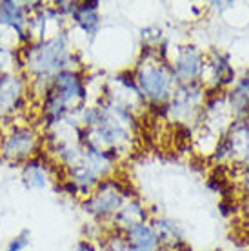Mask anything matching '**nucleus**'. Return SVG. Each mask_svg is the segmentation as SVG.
<instances>
[{
    "instance_id": "nucleus-10",
    "label": "nucleus",
    "mask_w": 249,
    "mask_h": 251,
    "mask_svg": "<svg viewBox=\"0 0 249 251\" xmlns=\"http://www.w3.org/2000/svg\"><path fill=\"white\" fill-rule=\"evenodd\" d=\"M27 246H29V231H25L24 229L20 235H17V237L9 242L6 251H22V250H25Z\"/></svg>"
},
{
    "instance_id": "nucleus-4",
    "label": "nucleus",
    "mask_w": 249,
    "mask_h": 251,
    "mask_svg": "<svg viewBox=\"0 0 249 251\" xmlns=\"http://www.w3.org/2000/svg\"><path fill=\"white\" fill-rule=\"evenodd\" d=\"M48 91L68 109H71V106L80 107V104L87 97L86 80L76 69H66L53 76Z\"/></svg>"
},
{
    "instance_id": "nucleus-8",
    "label": "nucleus",
    "mask_w": 249,
    "mask_h": 251,
    "mask_svg": "<svg viewBox=\"0 0 249 251\" xmlns=\"http://www.w3.org/2000/svg\"><path fill=\"white\" fill-rule=\"evenodd\" d=\"M127 235H129V246L133 248V251H153L158 244V239L153 229L146 226L144 222L131 224Z\"/></svg>"
},
{
    "instance_id": "nucleus-7",
    "label": "nucleus",
    "mask_w": 249,
    "mask_h": 251,
    "mask_svg": "<svg viewBox=\"0 0 249 251\" xmlns=\"http://www.w3.org/2000/svg\"><path fill=\"white\" fill-rule=\"evenodd\" d=\"M99 7H100L99 0L76 2L75 11L71 13V20H73L86 35H91V37L99 31V25H100Z\"/></svg>"
},
{
    "instance_id": "nucleus-2",
    "label": "nucleus",
    "mask_w": 249,
    "mask_h": 251,
    "mask_svg": "<svg viewBox=\"0 0 249 251\" xmlns=\"http://www.w3.org/2000/svg\"><path fill=\"white\" fill-rule=\"evenodd\" d=\"M40 151V137L29 124H15L0 137V158L11 164H24Z\"/></svg>"
},
{
    "instance_id": "nucleus-11",
    "label": "nucleus",
    "mask_w": 249,
    "mask_h": 251,
    "mask_svg": "<svg viewBox=\"0 0 249 251\" xmlns=\"http://www.w3.org/2000/svg\"><path fill=\"white\" fill-rule=\"evenodd\" d=\"M75 251H97L95 250V246L89 242V240H80L78 244H76Z\"/></svg>"
},
{
    "instance_id": "nucleus-3",
    "label": "nucleus",
    "mask_w": 249,
    "mask_h": 251,
    "mask_svg": "<svg viewBox=\"0 0 249 251\" xmlns=\"http://www.w3.org/2000/svg\"><path fill=\"white\" fill-rule=\"evenodd\" d=\"M27 82L17 71L0 73V119L24 111L27 106Z\"/></svg>"
},
{
    "instance_id": "nucleus-1",
    "label": "nucleus",
    "mask_w": 249,
    "mask_h": 251,
    "mask_svg": "<svg viewBox=\"0 0 249 251\" xmlns=\"http://www.w3.org/2000/svg\"><path fill=\"white\" fill-rule=\"evenodd\" d=\"M24 69L31 75V84L38 86L40 93L50 88V82L60 71L76 66L75 53L69 48V38L66 31H56L53 37L44 40H33L20 48Z\"/></svg>"
},
{
    "instance_id": "nucleus-6",
    "label": "nucleus",
    "mask_w": 249,
    "mask_h": 251,
    "mask_svg": "<svg viewBox=\"0 0 249 251\" xmlns=\"http://www.w3.org/2000/svg\"><path fill=\"white\" fill-rule=\"evenodd\" d=\"M22 180L27 188L44 189L50 186L51 180V162L48 160L46 153L38 151L35 157H31L27 162H24L22 168Z\"/></svg>"
},
{
    "instance_id": "nucleus-9",
    "label": "nucleus",
    "mask_w": 249,
    "mask_h": 251,
    "mask_svg": "<svg viewBox=\"0 0 249 251\" xmlns=\"http://www.w3.org/2000/svg\"><path fill=\"white\" fill-rule=\"evenodd\" d=\"M189 51H186L180 58H178V62L174 64L176 66V73L182 76H186V78H191V76L197 75V71L200 69V60L199 57L195 55L193 48H187Z\"/></svg>"
},
{
    "instance_id": "nucleus-5",
    "label": "nucleus",
    "mask_w": 249,
    "mask_h": 251,
    "mask_svg": "<svg viewBox=\"0 0 249 251\" xmlns=\"http://www.w3.org/2000/svg\"><path fill=\"white\" fill-rule=\"evenodd\" d=\"M138 89L142 91L149 100L164 102L168 99L169 88H171V78L164 73L162 66L144 69L137 78Z\"/></svg>"
}]
</instances>
